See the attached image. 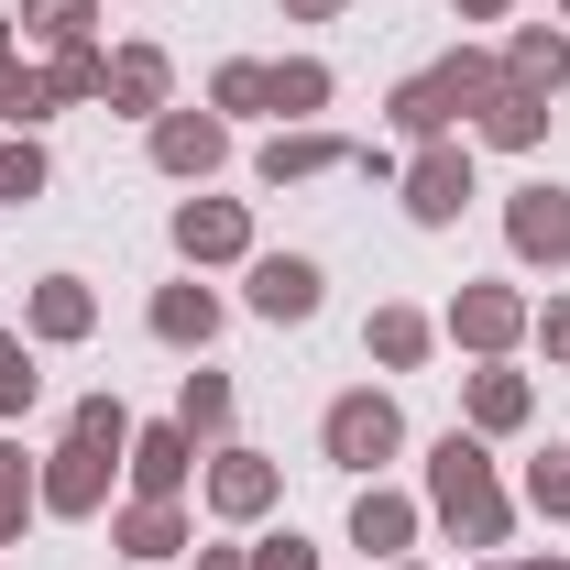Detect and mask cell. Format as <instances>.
Listing matches in <instances>:
<instances>
[{
    "label": "cell",
    "mask_w": 570,
    "mask_h": 570,
    "mask_svg": "<svg viewBox=\"0 0 570 570\" xmlns=\"http://www.w3.org/2000/svg\"><path fill=\"white\" fill-rule=\"evenodd\" d=\"M428 504L450 515V538H461V549H504V527H515V515H504V494H494L483 439H461V428L428 450Z\"/></svg>",
    "instance_id": "1"
},
{
    "label": "cell",
    "mask_w": 570,
    "mask_h": 570,
    "mask_svg": "<svg viewBox=\"0 0 570 570\" xmlns=\"http://www.w3.org/2000/svg\"><path fill=\"white\" fill-rule=\"evenodd\" d=\"M494 99H504V67H494V56H439V67H417L406 88H395V132L450 142L461 110H494Z\"/></svg>",
    "instance_id": "2"
},
{
    "label": "cell",
    "mask_w": 570,
    "mask_h": 570,
    "mask_svg": "<svg viewBox=\"0 0 570 570\" xmlns=\"http://www.w3.org/2000/svg\"><path fill=\"white\" fill-rule=\"evenodd\" d=\"M318 439H330V461H341V472H373V461H395L406 417H395V395H341Z\"/></svg>",
    "instance_id": "3"
},
{
    "label": "cell",
    "mask_w": 570,
    "mask_h": 570,
    "mask_svg": "<svg viewBox=\"0 0 570 570\" xmlns=\"http://www.w3.org/2000/svg\"><path fill=\"white\" fill-rule=\"evenodd\" d=\"M110 461H121V450H88V439H67V450L33 472L45 515H99V494H110Z\"/></svg>",
    "instance_id": "4"
},
{
    "label": "cell",
    "mask_w": 570,
    "mask_h": 570,
    "mask_svg": "<svg viewBox=\"0 0 570 570\" xmlns=\"http://www.w3.org/2000/svg\"><path fill=\"white\" fill-rule=\"evenodd\" d=\"M504 242L527 253V264H570V187H515V209H504Z\"/></svg>",
    "instance_id": "5"
},
{
    "label": "cell",
    "mask_w": 570,
    "mask_h": 570,
    "mask_svg": "<svg viewBox=\"0 0 570 570\" xmlns=\"http://www.w3.org/2000/svg\"><path fill=\"white\" fill-rule=\"evenodd\" d=\"M121 461H132V494L142 504H176V494H187V472H198V439H187V428H132Z\"/></svg>",
    "instance_id": "6"
},
{
    "label": "cell",
    "mask_w": 570,
    "mask_h": 570,
    "mask_svg": "<svg viewBox=\"0 0 570 570\" xmlns=\"http://www.w3.org/2000/svg\"><path fill=\"white\" fill-rule=\"evenodd\" d=\"M461 198H472V154H461V142H428L417 165H406V209H417L428 230H450Z\"/></svg>",
    "instance_id": "7"
},
{
    "label": "cell",
    "mask_w": 570,
    "mask_h": 570,
    "mask_svg": "<svg viewBox=\"0 0 570 570\" xmlns=\"http://www.w3.org/2000/svg\"><path fill=\"white\" fill-rule=\"evenodd\" d=\"M176 253H187V264H242V253H253V219L230 209V198H187V209H176Z\"/></svg>",
    "instance_id": "8"
},
{
    "label": "cell",
    "mask_w": 570,
    "mask_h": 570,
    "mask_svg": "<svg viewBox=\"0 0 570 570\" xmlns=\"http://www.w3.org/2000/svg\"><path fill=\"white\" fill-rule=\"evenodd\" d=\"M515 330H527V296H515V285H461V296H450V341H472V352H504Z\"/></svg>",
    "instance_id": "9"
},
{
    "label": "cell",
    "mask_w": 570,
    "mask_h": 570,
    "mask_svg": "<svg viewBox=\"0 0 570 570\" xmlns=\"http://www.w3.org/2000/svg\"><path fill=\"white\" fill-rule=\"evenodd\" d=\"M253 307H264L275 330L318 318V264H307V253H264V264H253Z\"/></svg>",
    "instance_id": "10"
},
{
    "label": "cell",
    "mask_w": 570,
    "mask_h": 570,
    "mask_svg": "<svg viewBox=\"0 0 570 570\" xmlns=\"http://www.w3.org/2000/svg\"><path fill=\"white\" fill-rule=\"evenodd\" d=\"M219 154H230V132H219L209 110H165V121H154V165H165V176H209Z\"/></svg>",
    "instance_id": "11"
},
{
    "label": "cell",
    "mask_w": 570,
    "mask_h": 570,
    "mask_svg": "<svg viewBox=\"0 0 570 570\" xmlns=\"http://www.w3.org/2000/svg\"><path fill=\"white\" fill-rule=\"evenodd\" d=\"M209 504L230 515V527L264 515V504H275V461H264V450H219V461H209Z\"/></svg>",
    "instance_id": "12"
},
{
    "label": "cell",
    "mask_w": 570,
    "mask_h": 570,
    "mask_svg": "<svg viewBox=\"0 0 570 570\" xmlns=\"http://www.w3.org/2000/svg\"><path fill=\"white\" fill-rule=\"evenodd\" d=\"M99 99H110V110H142V121H165V56H154V45H121L110 77H99Z\"/></svg>",
    "instance_id": "13"
},
{
    "label": "cell",
    "mask_w": 570,
    "mask_h": 570,
    "mask_svg": "<svg viewBox=\"0 0 570 570\" xmlns=\"http://www.w3.org/2000/svg\"><path fill=\"white\" fill-rule=\"evenodd\" d=\"M362 142H330V132H275L264 142V187H296V176H330V165H352Z\"/></svg>",
    "instance_id": "14"
},
{
    "label": "cell",
    "mask_w": 570,
    "mask_h": 570,
    "mask_svg": "<svg viewBox=\"0 0 570 570\" xmlns=\"http://www.w3.org/2000/svg\"><path fill=\"white\" fill-rule=\"evenodd\" d=\"M88 318H99V296L77 275H45L33 285V341H88Z\"/></svg>",
    "instance_id": "15"
},
{
    "label": "cell",
    "mask_w": 570,
    "mask_h": 570,
    "mask_svg": "<svg viewBox=\"0 0 570 570\" xmlns=\"http://www.w3.org/2000/svg\"><path fill=\"white\" fill-rule=\"evenodd\" d=\"M504 77H515V88H538V99H560V88H570V33H549V22H538V33H515Z\"/></svg>",
    "instance_id": "16"
},
{
    "label": "cell",
    "mask_w": 570,
    "mask_h": 570,
    "mask_svg": "<svg viewBox=\"0 0 570 570\" xmlns=\"http://www.w3.org/2000/svg\"><path fill=\"white\" fill-rule=\"evenodd\" d=\"M209 330H219V296H209V285H165V296H154V341H176V352H198Z\"/></svg>",
    "instance_id": "17"
},
{
    "label": "cell",
    "mask_w": 570,
    "mask_h": 570,
    "mask_svg": "<svg viewBox=\"0 0 570 570\" xmlns=\"http://www.w3.org/2000/svg\"><path fill=\"white\" fill-rule=\"evenodd\" d=\"M406 538H417V504H406V494H362L352 504V549L384 560V549H406Z\"/></svg>",
    "instance_id": "18"
},
{
    "label": "cell",
    "mask_w": 570,
    "mask_h": 570,
    "mask_svg": "<svg viewBox=\"0 0 570 570\" xmlns=\"http://www.w3.org/2000/svg\"><path fill=\"white\" fill-rule=\"evenodd\" d=\"M538 132H549V99L504 77V99H494V110H483V142H504V154H527V142H538Z\"/></svg>",
    "instance_id": "19"
},
{
    "label": "cell",
    "mask_w": 570,
    "mask_h": 570,
    "mask_svg": "<svg viewBox=\"0 0 570 570\" xmlns=\"http://www.w3.org/2000/svg\"><path fill=\"white\" fill-rule=\"evenodd\" d=\"M362 341H373L384 373H406V362H428V318H417V307H373V330H362Z\"/></svg>",
    "instance_id": "20"
},
{
    "label": "cell",
    "mask_w": 570,
    "mask_h": 570,
    "mask_svg": "<svg viewBox=\"0 0 570 570\" xmlns=\"http://www.w3.org/2000/svg\"><path fill=\"white\" fill-rule=\"evenodd\" d=\"M472 428H527V373L483 362V373H472Z\"/></svg>",
    "instance_id": "21"
},
{
    "label": "cell",
    "mask_w": 570,
    "mask_h": 570,
    "mask_svg": "<svg viewBox=\"0 0 570 570\" xmlns=\"http://www.w3.org/2000/svg\"><path fill=\"white\" fill-rule=\"evenodd\" d=\"M121 549H132V560H176V549H187V515H176V504H132V515H121Z\"/></svg>",
    "instance_id": "22"
},
{
    "label": "cell",
    "mask_w": 570,
    "mask_h": 570,
    "mask_svg": "<svg viewBox=\"0 0 570 570\" xmlns=\"http://www.w3.org/2000/svg\"><path fill=\"white\" fill-rule=\"evenodd\" d=\"M88 11H99V0H22L11 22H22L33 45H88Z\"/></svg>",
    "instance_id": "23"
},
{
    "label": "cell",
    "mask_w": 570,
    "mask_h": 570,
    "mask_svg": "<svg viewBox=\"0 0 570 570\" xmlns=\"http://www.w3.org/2000/svg\"><path fill=\"white\" fill-rule=\"evenodd\" d=\"M99 77H110V56H99V45H56V67H45V99H99Z\"/></svg>",
    "instance_id": "24"
},
{
    "label": "cell",
    "mask_w": 570,
    "mask_h": 570,
    "mask_svg": "<svg viewBox=\"0 0 570 570\" xmlns=\"http://www.w3.org/2000/svg\"><path fill=\"white\" fill-rule=\"evenodd\" d=\"M33 461H22V450H11V439H0V549H11V538H22V515H33Z\"/></svg>",
    "instance_id": "25"
},
{
    "label": "cell",
    "mask_w": 570,
    "mask_h": 570,
    "mask_svg": "<svg viewBox=\"0 0 570 570\" xmlns=\"http://www.w3.org/2000/svg\"><path fill=\"white\" fill-rule=\"evenodd\" d=\"M330 99V67H264V110H318Z\"/></svg>",
    "instance_id": "26"
},
{
    "label": "cell",
    "mask_w": 570,
    "mask_h": 570,
    "mask_svg": "<svg viewBox=\"0 0 570 570\" xmlns=\"http://www.w3.org/2000/svg\"><path fill=\"white\" fill-rule=\"evenodd\" d=\"M176 428L198 439V428H230V384L219 373H187V395H176Z\"/></svg>",
    "instance_id": "27"
},
{
    "label": "cell",
    "mask_w": 570,
    "mask_h": 570,
    "mask_svg": "<svg viewBox=\"0 0 570 570\" xmlns=\"http://www.w3.org/2000/svg\"><path fill=\"white\" fill-rule=\"evenodd\" d=\"M33 395H45V373H33V352H22L11 330H0V417H22Z\"/></svg>",
    "instance_id": "28"
},
{
    "label": "cell",
    "mask_w": 570,
    "mask_h": 570,
    "mask_svg": "<svg viewBox=\"0 0 570 570\" xmlns=\"http://www.w3.org/2000/svg\"><path fill=\"white\" fill-rule=\"evenodd\" d=\"M67 439H88V450H132V417H121V395H88Z\"/></svg>",
    "instance_id": "29"
},
{
    "label": "cell",
    "mask_w": 570,
    "mask_h": 570,
    "mask_svg": "<svg viewBox=\"0 0 570 570\" xmlns=\"http://www.w3.org/2000/svg\"><path fill=\"white\" fill-rule=\"evenodd\" d=\"M0 198H45V154L33 142H0Z\"/></svg>",
    "instance_id": "30"
},
{
    "label": "cell",
    "mask_w": 570,
    "mask_h": 570,
    "mask_svg": "<svg viewBox=\"0 0 570 570\" xmlns=\"http://www.w3.org/2000/svg\"><path fill=\"white\" fill-rule=\"evenodd\" d=\"M0 110H11V121H33V110H56V99H45V77H22V67H11V45H0Z\"/></svg>",
    "instance_id": "31"
},
{
    "label": "cell",
    "mask_w": 570,
    "mask_h": 570,
    "mask_svg": "<svg viewBox=\"0 0 570 570\" xmlns=\"http://www.w3.org/2000/svg\"><path fill=\"white\" fill-rule=\"evenodd\" d=\"M527 504H538V515H570V450H560V461H538V472H527Z\"/></svg>",
    "instance_id": "32"
},
{
    "label": "cell",
    "mask_w": 570,
    "mask_h": 570,
    "mask_svg": "<svg viewBox=\"0 0 570 570\" xmlns=\"http://www.w3.org/2000/svg\"><path fill=\"white\" fill-rule=\"evenodd\" d=\"M242 570H318V549H307V538L285 527V538H264V549H253V560H242Z\"/></svg>",
    "instance_id": "33"
},
{
    "label": "cell",
    "mask_w": 570,
    "mask_h": 570,
    "mask_svg": "<svg viewBox=\"0 0 570 570\" xmlns=\"http://www.w3.org/2000/svg\"><path fill=\"white\" fill-rule=\"evenodd\" d=\"M209 99H219V110H264V67H219Z\"/></svg>",
    "instance_id": "34"
},
{
    "label": "cell",
    "mask_w": 570,
    "mask_h": 570,
    "mask_svg": "<svg viewBox=\"0 0 570 570\" xmlns=\"http://www.w3.org/2000/svg\"><path fill=\"white\" fill-rule=\"evenodd\" d=\"M538 341H549V362H570V296H549V318H538Z\"/></svg>",
    "instance_id": "35"
},
{
    "label": "cell",
    "mask_w": 570,
    "mask_h": 570,
    "mask_svg": "<svg viewBox=\"0 0 570 570\" xmlns=\"http://www.w3.org/2000/svg\"><path fill=\"white\" fill-rule=\"evenodd\" d=\"M285 11H296V22H330V11H341V0H285Z\"/></svg>",
    "instance_id": "36"
},
{
    "label": "cell",
    "mask_w": 570,
    "mask_h": 570,
    "mask_svg": "<svg viewBox=\"0 0 570 570\" xmlns=\"http://www.w3.org/2000/svg\"><path fill=\"white\" fill-rule=\"evenodd\" d=\"M198 570H242V549H198Z\"/></svg>",
    "instance_id": "37"
},
{
    "label": "cell",
    "mask_w": 570,
    "mask_h": 570,
    "mask_svg": "<svg viewBox=\"0 0 570 570\" xmlns=\"http://www.w3.org/2000/svg\"><path fill=\"white\" fill-rule=\"evenodd\" d=\"M461 11H472V22H494V11H504V0H461Z\"/></svg>",
    "instance_id": "38"
},
{
    "label": "cell",
    "mask_w": 570,
    "mask_h": 570,
    "mask_svg": "<svg viewBox=\"0 0 570 570\" xmlns=\"http://www.w3.org/2000/svg\"><path fill=\"white\" fill-rule=\"evenodd\" d=\"M527 570H570V560H527Z\"/></svg>",
    "instance_id": "39"
}]
</instances>
